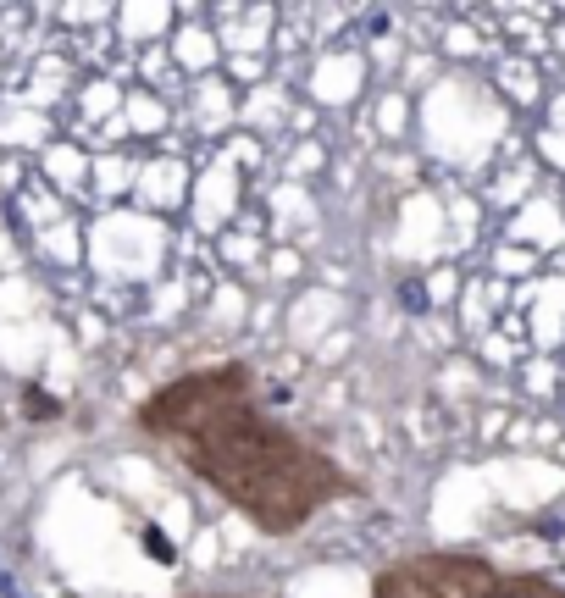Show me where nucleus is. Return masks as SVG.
<instances>
[{
  "mask_svg": "<svg viewBox=\"0 0 565 598\" xmlns=\"http://www.w3.org/2000/svg\"><path fill=\"white\" fill-rule=\"evenodd\" d=\"M372 598H565L554 576L505 571L471 549L399 554L372 576Z\"/></svg>",
  "mask_w": 565,
  "mask_h": 598,
  "instance_id": "obj_2",
  "label": "nucleus"
},
{
  "mask_svg": "<svg viewBox=\"0 0 565 598\" xmlns=\"http://www.w3.org/2000/svg\"><path fill=\"white\" fill-rule=\"evenodd\" d=\"M399 299H405V311H427V305H421V283H405V288H399Z\"/></svg>",
  "mask_w": 565,
  "mask_h": 598,
  "instance_id": "obj_5",
  "label": "nucleus"
},
{
  "mask_svg": "<svg viewBox=\"0 0 565 598\" xmlns=\"http://www.w3.org/2000/svg\"><path fill=\"white\" fill-rule=\"evenodd\" d=\"M255 388L261 383L244 360L194 366L139 399L133 421L261 538H294L322 510L372 493L322 443L277 421Z\"/></svg>",
  "mask_w": 565,
  "mask_h": 598,
  "instance_id": "obj_1",
  "label": "nucleus"
},
{
  "mask_svg": "<svg viewBox=\"0 0 565 598\" xmlns=\"http://www.w3.org/2000/svg\"><path fill=\"white\" fill-rule=\"evenodd\" d=\"M23 410H28V416H56V405H50V399H45V394H39V388H28Z\"/></svg>",
  "mask_w": 565,
  "mask_h": 598,
  "instance_id": "obj_3",
  "label": "nucleus"
},
{
  "mask_svg": "<svg viewBox=\"0 0 565 598\" xmlns=\"http://www.w3.org/2000/svg\"><path fill=\"white\" fill-rule=\"evenodd\" d=\"M145 549H150V554H156V560H167V565H172V560H178V554H172V543H167V538H161V532H145Z\"/></svg>",
  "mask_w": 565,
  "mask_h": 598,
  "instance_id": "obj_4",
  "label": "nucleus"
}]
</instances>
